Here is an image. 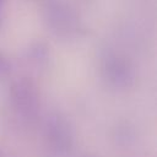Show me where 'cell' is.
Returning a JSON list of instances; mask_svg holds the SVG:
<instances>
[{
    "mask_svg": "<svg viewBox=\"0 0 157 157\" xmlns=\"http://www.w3.org/2000/svg\"><path fill=\"white\" fill-rule=\"evenodd\" d=\"M2 1H4V0H0V9H1V5H2Z\"/></svg>",
    "mask_w": 157,
    "mask_h": 157,
    "instance_id": "6da1fadb",
    "label": "cell"
}]
</instances>
